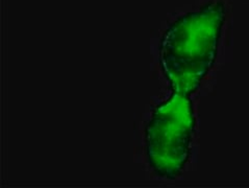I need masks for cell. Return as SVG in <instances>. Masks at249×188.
Segmentation results:
<instances>
[{
    "label": "cell",
    "mask_w": 249,
    "mask_h": 188,
    "mask_svg": "<svg viewBox=\"0 0 249 188\" xmlns=\"http://www.w3.org/2000/svg\"><path fill=\"white\" fill-rule=\"evenodd\" d=\"M226 18L222 1L207 3L170 24L160 45V63L172 92L190 96L213 67Z\"/></svg>",
    "instance_id": "1"
},
{
    "label": "cell",
    "mask_w": 249,
    "mask_h": 188,
    "mask_svg": "<svg viewBox=\"0 0 249 188\" xmlns=\"http://www.w3.org/2000/svg\"><path fill=\"white\" fill-rule=\"evenodd\" d=\"M194 127L190 96L172 92L156 108L145 131L146 155L156 175L172 180L184 169L191 153Z\"/></svg>",
    "instance_id": "2"
}]
</instances>
